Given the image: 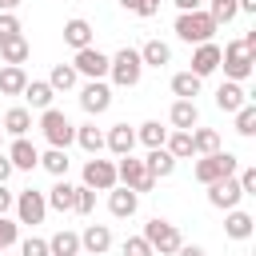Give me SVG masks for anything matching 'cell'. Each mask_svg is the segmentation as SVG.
Segmentation results:
<instances>
[{"instance_id": "obj_18", "label": "cell", "mask_w": 256, "mask_h": 256, "mask_svg": "<svg viewBox=\"0 0 256 256\" xmlns=\"http://www.w3.org/2000/svg\"><path fill=\"white\" fill-rule=\"evenodd\" d=\"M244 104H248V92H244L240 80H224V84L216 88V108H220V112H240Z\"/></svg>"}, {"instance_id": "obj_16", "label": "cell", "mask_w": 256, "mask_h": 256, "mask_svg": "<svg viewBox=\"0 0 256 256\" xmlns=\"http://www.w3.org/2000/svg\"><path fill=\"white\" fill-rule=\"evenodd\" d=\"M216 68H220V44H216V40L196 44V52H192V68H188V72H196V76L204 80V76H212Z\"/></svg>"}, {"instance_id": "obj_38", "label": "cell", "mask_w": 256, "mask_h": 256, "mask_svg": "<svg viewBox=\"0 0 256 256\" xmlns=\"http://www.w3.org/2000/svg\"><path fill=\"white\" fill-rule=\"evenodd\" d=\"M120 256H156V252H152V244H148L144 236H128V240L120 244Z\"/></svg>"}, {"instance_id": "obj_39", "label": "cell", "mask_w": 256, "mask_h": 256, "mask_svg": "<svg viewBox=\"0 0 256 256\" xmlns=\"http://www.w3.org/2000/svg\"><path fill=\"white\" fill-rule=\"evenodd\" d=\"M76 212H80V216H92V212H96V192H92L88 184L76 188Z\"/></svg>"}, {"instance_id": "obj_8", "label": "cell", "mask_w": 256, "mask_h": 256, "mask_svg": "<svg viewBox=\"0 0 256 256\" xmlns=\"http://www.w3.org/2000/svg\"><path fill=\"white\" fill-rule=\"evenodd\" d=\"M12 208H16V224H28V228L44 224V216H48V200H44V192H36V188H24Z\"/></svg>"}, {"instance_id": "obj_51", "label": "cell", "mask_w": 256, "mask_h": 256, "mask_svg": "<svg viewBox=\"0 0 256 256\" xmlns=\"http://www.w3.org/2000/svg\"><path fill=\"white\" fill-rule=\"evenodd\" d=\"M136 4H140V0H120V8H128V12H136Z\"/></svg>"}, {"instance_id": "obj_21", "label": "cell", "mask_w": 256, "mask_h": 256, "mask_svg": "<svg viewBox=\"0 0 256 256\" xmlns=\"http://www.w3.org/2000/svg\"><path fill=\"white\" fill-rule=\"evenodd\" d=\"M92 36H96V32H92V24H88L84 16H72V20L64 24V44H68V48H76V52H80V48H88V44H92Z\"/></svg>"}, {"instance_id": "obj_28", "label": "cell", "mask_w": 256, "mask_h": 256, "mask_svg": "<svg viewBox=\"0 0 256 256\" xmlns=\"http://www.w3.org/2000/svg\"><path fill=\"white\" fill-rule=\"evenodd\" d=\"M200 88H204V80H200L196 72H176V76H172V96H176V100H196Z\"/></svg>"}, {"instance_id": "obj_2", "label": "cell", "mask_w": 256, "mask_h": 256, "mask_svg": "<svg viewBox=\"0 0 256 256\" xmlns=\"http://www.w3.org/2000/svg\"><path fill=\"white\" fill-rule=\"evenodd\" d=\"M108 76L116 88H136L140 76H144V60L136 48H120L116 56H108Z\"/></svg>"}, {"instance_id": "obj_34", "label": "cell", "mask_w": 256, "mask_h": 256, "mask_svg": "<svg viewBox=\"0 0 256 256\" xmlns=\"http://www.w3.org/2000/svg\"><path fill=\"white\" fill-rule=\"evenodd\" d=\"M76 144H80L84 152L100 156V152H104V132H100L96 124H80V128H76Z\"/></svg>"}, {"instance_id": "obj_37", "label": "cell", "mask_w": 256, "mask_h": 256, "mask_svg": "<svg viewBox=\"0 0 256 256\" xmlns=\"http://www.w3.org/2000/svg\"><path fill=\"white\" fill-rule=\"evenodd\" d=\"M232 116H236V132H240V136H256V104H252V100H248L240 112H232Z\"/></svg>"}, {"instance_id": "obj_6", "label": "cell", "mask_w": 256, "mask_h": 256, "mask_svg": "<svg viewBox=\"0 0 256 256\" xmlns=\"http://www.w3.org/2000/svg\"><path fill=\"white\" fill-rule=\"evenodd\" d=\"M144 240L152 244V252H156V256H172V252L184 244L180 228H176V224H168V220H160V216L144 224Z\"/></svg>"}, {"instance_id": "obj_52", "label": "cell", "mask_w": 256, "mask_h": 256, "mask_svg": "<svg viewBox=\"0 0 256 256\" xmlns=\"http://www.w3.org/2000/svg\"><path fill=\"white\" fill-rule=\"evenodd\" d=\"M0 136H4V128H0Z\"/></svg>"}, {"instance_id": "obj_50", "label": "cell", "mask_w": 256, "mask_h": 256, "mask_svg": "<svg viewBox=\"0 0 256 256\" xmlns=\"http://www.w3.org/2000/svg\"><path fill=\"white\" fill-rule=\"evenodd\" d=\"M20 4H24V0H0V12H16Z\"/></svg>"}, {"instance_id": "obj_53", "label": "cell", "mask_w": 256, "mask_h": 256, "mask_svg": "<svg viewBox=\"0 0 256 256\" xmlns=\"http://www.w3.org/2000/svg\"><path fill=\"white\" fill-rule=\"evenodd\" d=\"M0 256H4V252H0Z\"/></svg>"}, {"instance_id": "obj_36", "label": "cell", "mask_w": 256, "mask_h": 256, "mask_svg": "<svg viewBox=\"0 0 256 256\" xmlns=\"http://www.w3.org/2000/svg\"><path fill=\"white\" fill-rule=\"evenodd\" d=\"M164 148H168L176 160H188V156H196V152H192V132H180V128H172V132H168Z\"/></svg>"}, {"instance_id": "obj_20", "label": "cell", "mask_w": 256, "mask_h": 256, "mask_svg": "<svg viewBox=\"0 0 256 256\" xmlns=\"http://www.w3.org/2000/svg\"><path fill=\"white\" fill-rule=\"evenodd\" d=\"M168 124L180 128V132H192V128L200 124V108H196V100H176V104L168 108Z\"/></svg>"}, {"instance_id": "obj_30", "label": "cell", "mask_w": 256, "mask_h": 256, "mask_svg": "<svg viewBox=\"0 0 256 256\" xmlns=\"http://www.w3.org/2000/svg\"><path fill=\"white\" fill-rule=\"evenodd\" d=\"M48 252H52V256H80V232L60 228V232L48 240Z\"/></svg>"}, {"instance_id": "obj_7", "label": "cell", "mask_w": 256, "mask_h": 256, "mask_svg": "<svg viewBox=\"0 0 256 256\" xmlns=\"http://www.w3.org/2000/svg\"><path fill=\"white\" fill-rule=\"evenodd\" d=\"M116 180L120 184H128L132 192H152L156 188V176L148 172V164L144 160H136L132 152L128 156H120V164H116Z\"/></svg>"}, {"instance_id": "obj_23", "label": "cell", "mask_w": 256, "mask_h": 256, "mask_svg": "<svg viewBox=\"0 0 256 256\" xmlns=\"http://www.w3.org/2000/svg\"><path fill=\"white\" fill-rule=\"evenodd\" d=\"M144 164H148V172L156 176V180H168L172 172H176V156L168 152V148H148V156H144Z\"/></svg>"}, {"instance_id": "obj_33", "label": "cell", "mask_w": 256, "mask_h": 256, "mask_svg": "<svg viewBox=\"0 0 256 256\" xmlns=\"http://www.w3.org/2000/svg\"><path fill=\"white\" fill-rule=\"evenodd\" d=\"M48 84H52V92H72V88L80 84V72H76L72 64H56L52 76H48Z\"/></svg>"}, {"instance_id": "obj_13", "label": "cell", "mask_w": 256, "mask_h": 256, "mask_svg": "<svg viewBox=\"0 0 256 256\" xmlns=\"http://www.w3.org/2000/svg\"><path fill=\"white\" fill-rule=\"evenodd\" d=\"M4 156L12 160L16 172H32V168H40V148H36L28 136H12V144H8Z\"/></svg>"}, {"instance_id": "obj_40", "label": "cell", "mask_w": 256, "mask_h": 256, "mask_svg": "<svg viewBox=\"0 0 256 256\" xmlns=\"http://www.w3.org/2000/svg\"><path fill=\"white\" fill-rule=\"evenodd\" d=\"M16 240H20V224H16V220H8V216H0V252H4V248H12Z\"/></svg>"}, {"instance_id": "obj_9", "label": "cell", "mask_w": 256, "mask_h": 256, "mask_svg": "<svg viewBox=\"0 0 256 256\" xmlns=\"http://www.w3.org/2000/svg\"><path fill=\"white\" fill-rule=\"evenodd\" d=\"M204 188H208V204H212V208H220V212L240 208V200H244V192H240V180H236V176L212 180V184H204Z\"/></svg>"}, {"instance_id": "obj_29", "label": "cell", "mask_w": 256, "mask_h": 256, "mask_svg": "<svg viewBox=\"0 0 256 256\" xmlns=\"http://www.w3.org/2000/svg\"><path fill=\"white\" fill-rule=\"evenodd\" d=\"M192 152L196 156H212V152H220V132L216 128H192Z\"/></svg>"}, {"instance_id": "obj_48", "label": "cell", "mask_w": 256, "mask_h": 256, "mask_svg": "<svg viewBox=\"0 0 256 256\" xmlns=\"http://www.w3.org/2000/svg\"><path fill=\"white\" fill-rule=\"evenodd\" d=\"M180 12H196V8H204V0H172Z\"/></svg>"}, {"instance_id": "obj_22", "label": "cell", "mask_w": 256, "mask_h": 256, "mask_svg": "<svg viewBox=\"0 0 256 256\" xmlns=\"http://www.w3.org/2000/svg\"><path fill=\"white\" fill-rule=\"evenodd\" d=\"M20 96H24V100H28V108H36V112L52 108V100H56V92H52V84H48V80H28Z\"/></svg>"}, {"instance_id": "obj_44", "label": "cell", "mask_w": 256, "mask_h": 256, "mask_svg": "<svg viewBox=\"0 0 256 256\" xmlns=\"http://www.w3.org/2000/svg\"><path fill=\"white\" fill-rule=\"evenodd\" d=\"M156 12H160V0H140V4H136V16H144V20L156 16Z\"/></svg>"}, {"instance_id": "obj_46", "label": "cell", "mask_w": 256, "mask_h": 256, "mask_svg": "<svg viewBox=\"0 0 256 256\" xmlns=\"http://www.w3.org/2000/svg\"><path fill=\"white\" fill-rule=\"evenodd\" d=\"M12 172H16V168H12V160L0 152V184H8V180H12Z\"/></svg>"}, {"instance_id": "obj_41", "label": "cell", "mask_w": 256, "mask_h": 256, "mask_svg": "<svg viewBox=\"0 0 256 256\" xmlns=\"http://www.w3.org/2000/svg\"><path fill=\"white\" fill-rule=\"evenodd\" d=\"M20 36V16L16 12H0V40H12Z\"/></svg>"}, {"instance_id": "obj_17", "label": "cell", "mask_w": 256, "mask_h": 256, "mask_svg": "<svg viewBox=\"0 0 256 256\" xmlns=\"http://www.w3.org/2000/svg\"><path fill=\"white\" fill-rule=\"evenodd\" d=\"M44 200L56 212H76V184H68V176H56V184L44 192Z\"/></svg>"}, {"instance_id": "obj_43", "label": "cell", "mask_w": 256, "mask_h": 256, "mask_svg": "<svg viewBox=\"0 0 256 256\" xmlns=\"http://www.w3.org/2000/svg\"><path fill=\"white\" fill-rule=\"evenodd\" d=\"M236 180L244 196H256V168H236Z\"/></svg>"}, {"instance_id": "obj_47", "label": "cell", "mask_w": 256, "mask_h": 256, "mask_svg": "<svg viewBox=\"0 0 256 256\" xmlns=\"http://www.w3.org/2000/svg\"><path fill=\"white\" fill-rule=\"evenodd\" d=\"M172 256H208V252H204L200 244H180V248H176Z\"/></svg>"}, {"instance_id": "obj_31", "label": "cell", "mask_w": 256, "mask_h": 256, "mask_svg": "<svg viewBox=\"0 0 256 256\" xmlns=\"http://www.w3.org/2000/svg\"><path fill=\"white\" fill-rule=\"evenodd\" d=\"M32 128V108H8L4 112V132L8 136H28Z\"/></svg>"}, {"instance_id": "obj_3", "label": "cell", "mask_w": 256, "mask_h": 256, "mask_svg": "<svg viewBox=\"0 0 256 256\" xmlns=\"http://www.w3.org/2000/svg\"><path fill=\"white\" fill-rule=\"evenodd\" d=\"M220 68H224L228 80H240V84H244V80L252 76V68H256V52L244 48V40H232V44L220 48Z\"/></svg>"}, {"instance_id": "obj_49", "label": "cell", "mask_w": 256, "mask_h": 256, "mask_svg": "<svg viewBox=\"0 0 256 256\" xmlns=\"http://www.w3.org/2000/svg\"><path fill=\"white\" fill-rule=\"evenodd\" d=\"M236 12H248V16H256V0H236Z\"/></svg>"}, {"instance_id": "obj_14", "label": "cell", "mask_w": 256, "mask_h": 256, "mask_svg": "<svg viewBox=\"0 0 256 256\" xmlns=\"http://www.w3.org/2000/svg\"><path fill=\"white\" fill-rule=\"evenodd\" d=\"M136 208H140V192H132L128 184L108 188V212H112L116 220H132V216H136Z\"/></svg>"}, {"instance_id": "obj_12", "label": "cell", "mask_w": 256, "mask_h": 256, "mask_svg": "<svg viewBox=\"0 0 256 256\" xmlns=\"http://www.w3.org/2000/svg\"><path fill=\"white\" fill-rule=\"evenodd\" d=\"M72 68H76L80 76H88V80H104V76H108V56H104L96 44H88V48H80V52H76Z\"/></svg>"}, {"instance_id": "obj_1", "label": "cell", "mask_w": 256, "mask_h": 256, "mask_svg": "<svg viewBox=\"0 0 256 256\" xmlns=\"http://www.w3.org/2000/svg\"><path fill=\"white\" fill-rule=\"evenodd\" d=\"M184 44H208V40H216V32H220V24L208 16V8H196V12H180L176 16V28H172Z\"/></svg>"}, {"instance_id": "obj_4", "label": "cell", "mask_w": 256, "mask_h": 256, "mask_svg": "<svg viewBox=\"0 0 256 256\" xmlns=\"http://www.w3.org/2000/svg\"><path fill=\"white\" fill-rule=\"evenodd\" d=\"M40 132H44L48 148H68V144H76V124H72L60 108H44V112H40Z\"/></svg>"}, {"instance_id": "obj_15", "label": "cell", "mask_w": 256, "mask_h": 256, "mask_svg": "<svg viewBox=\"0 0 256 256\" xmlns=\"http://www.w3.org/2000/svg\"><path fill=\"white\" fill-rule=\"evenodd\" d=\"M108 248H112V228H108V224H88V228L80 232V252L104 256Z\"/></svg>"}, {"instance_id": "obj_24", "label": "cell", "mask_w": 256, "mask_h": 256, "mask_svg": "<svg viewBox=\"0 0 256 256\" xmlns=\"http://www.w3.org/2000/svg\"><path fill=\"white\" fill-rule=\"evenodd\" d=\"M224 232H228V240H248V236L256 232V220H252L248 212H240V208H228Z\"/></svg>"}, {"instance_id": "obj_42", "label": "cell", "mask_w": 256, "mask_h": 256, "mask_svg": "<svg viewBox=\"0 0 256 256\" xmlns=\"http://www.w3.org/2000/svg\"><path fill=\"white\" fill-rule=\"evenodd\" d=\"M20 256H52V252H48V240L28 236V240H20Z\"/></svg>"}, {"instance_id": "obj_32", "label": "cell", "mask_w": 256, "mask_h": 256, "mask_svg": "<svg viewBox=\"0 0 256 256\" xmlns=\"http://www.w3.org/2000/svg\"><path fill=\"white\" fill-rule=\"evenodd\" d=\"M168 132H172V128H164L160 120H148V124H140V128H136V140H140L144 148H164Z\"/></svg>"}, {"instance_id": "obj_27", "label": "cell", "mask_w": 256, "mask_h": 256, "mask_svg": "<svg viewBox=\"0 0 256 256\" xmlns=\"http://www.w3.org/2000/svg\"><path fill=\"white\" fill-rule=\"evenodd\" d=\"M136 52H140L144 68H164V64H172V48H168L164 40H148V44L136 48Z\"/></svg>"}, {"instance_id": "obj_26", "label": "cell", "mask_w": 256, "mask_h": 256, "mask_svg": "<svg viewBox=\"0 0 256 256\" xmlns=\"http://www.w3.org/2000/svg\"><path fill=\"white\" fill-rule=\"evenodd\" d=\"M28 56H32V44L24 40V32L12 36V40H0V60L4 64H24Z\"/></svg>"}, {"instance_id": "obj_5", "label": "cell", "mask_w": 256, "mask_h": 256, "mask_svg": "<svg viewBox=\"0 0 256 256\" xmlns=\"http://www.w3.org/2000/svg\"><path fill=\"white\" fill-rule=\"evenodd\" d=\"M236 168H240V156H232V152H212V156H200V160H196L192 176H196L200 184H212V180L236 176Z\"/></svg>"}, {"instance_id": "obj_25", "label": "cell", "mask_w": 256, "mask_h": 256, "mask_svg": "<svg viewBox=\"0 0 256 256\" xmlns=\"http://www.w3.org/2000/svg\"><path fill=\"white\" fill-rule=\"evenodd\" d=\"M24 84H28L24 64H4V68H0V96H20Z\"/></svg>"}, {"instance_id": "obj_11", "label": "cell", "mask_w": 256, "mask_h": 256, "mask_svg": "<svg viewBox=\"0 0 256 256\" xmlns=\"http://www.w3.org/2000/svg\"><path fill=\"white\" fill-rule=\"evenodd\" d=\"M84 184H88L92 192H108V188H116V184H120V180H116V164L92 156V160L84 164Z\"/></svg>"}, {"instance_id": "obj_35", "label": "cell", "mask_w": 256, "mask_h": 256, "mask_svg": "<svg viewBox=\"0 0 256 256\" xmlns=\"http://www.w3.org/2000/svg\"><path fill=\"white\" fill-rule=\"evenodd\" d=\"M68 148H48V152H40V168L44 172H52V176H68Z\"/></svg>"}, {"instance_id": "obj_10", "label": "cell", "mask_w": 256, "mask_h": 256, "mask_svg": "<svg viewBox=\"0 0 256 256\" xmlns=\"http://www.w3.org/2000/svg\"><path fill=\"white\" fill-rule=\"evenodd\" d=\"M80 108H84L88 116H104V112L112 108V84H104V80H88V84L80 88Z\"/></svg>"}, {"instance_id": "obj_19", "label": "cell", "mask_w": 256, "mask_h": 256, "mask_svg": "<svg viewBox=\"0 0 256 256\" xmlns=\"http://www.w3.org/2000/svg\"><path fill=\"white\" fill-rule=\"evenodd\" d=\"M104 148H108L112 156H128V152L136 148V128H128V124H112V128L104 132Z\"/></svg>"}, {"instance_id": "obj_45", "label": "cell", "mask_w": 256, "mask_h": 256, "mask_svg": "<svg viewBox=\"0 0 256 256\" xmlns=\"http://www.w3.org/2000/svg\"><path fill=\"white\" fill-rule=\"evenodd\" d=\"M12 204H16V196L8 192V184H0V216H8V212H12Z\"/></svg>"}]
</instances>
